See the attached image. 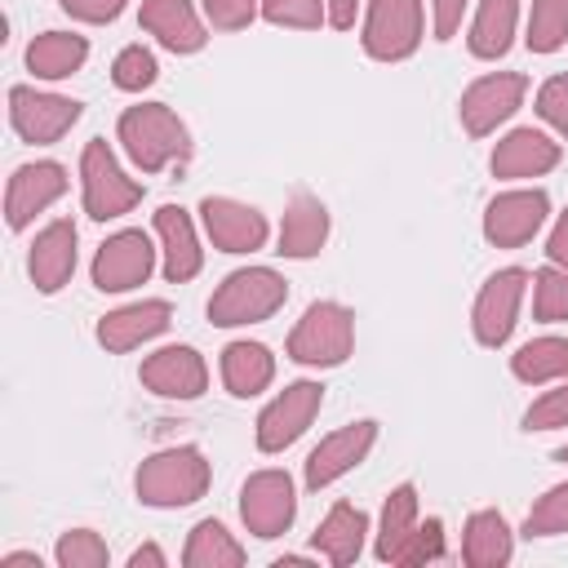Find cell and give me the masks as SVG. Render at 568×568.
Wrapping results in <instances>:
<instances>
[{
  "label": "cell",
  "mask_w": 568,
  "mask_h": 568,
  "mask_svg": "<svg viewBox=\"0 0 568 568\" xmlns=\"http://www.w3.org/2000/svg\"><path fill=\"white\" fill-rule=\"evenodd\" d=\"M115 133H120V146L129 151V160H133L142 173H160L164 164H173V160H186V155H191L186 124H182L164 102L129 106V111L120 115Z\"/></svg>",
  "instance_id": "cell-1"
},
{
  "label": "cell",
  "mask_w": 568,
  "mask_h": 568,
  "mask_svg": "<svg viewBox=\"0 0 568 568\" xmlns=\"http://www.w3.org/2000/svg\"><path fill=\"white\" fill-rule=\"evenodd\" d=\"M138 501L173 510V506H191L204 497L209 488V462L200 448L182 444V448H160L138 466Z\"/></svg>",
  "instance_id": "cell-2"
},
{
  "label": "cell",
  "mask_w": 568,
  "mask_h": 568,
  "mask_svg": "<svg viewBox=\"0 0 568 568\" xmlns=\"http://www.w3.org/2000/svg\"><path fill=\"white\" fill-rule=\"evenodd\" d=\"M284 297H288V284L271 266H244L217 284V293L209 297V320L217 328L257 324V320H271L284 306Z\"/></svg>",
  "instance_id": "cell-3"
},
{
  "label": "cell",
  "mask_w": 568,
  "mask_h": 568,
  "mask_svg": "<svg viewBox=\"0 0 568 568\" xmlns=\"http://www.w3.org/2000/svg\"><path fill=\"white\" fill-rule=\"evenodd\" d=\"M355 346V315L337 302H311L297 328L288 333V359L311 368H333Z\"/></svg>",
  "instance_id": "cell-4"
},
{
  "label": "cell",
  "mask_w": 568,
  "mask_h": 568,
  "mask_svg": "<svg viewBox=\"0 0 568 568\" xmlns=\"http://www.w3.org/2000/svg\"><path fill=\"white\" fill-rule=\"evenodd\" d=\"M80 186H84V213L93 222L120 217L142 200V186L120 169V160L111 155V146L102 138H93L80 155Z\"/></svg>",
  "instance_id": "cell-5"
},
{
  "label": "cell",
  "mask_w": 568,
  "mask_h": 568,
  "mask_svg": "<svg viewBox=\"0 0 568 568\" xmlns=\"http://www.w3.org/2000/svg\"><path fill=\"white\" fill-rule=\"evenodd\" d=\"M422 44V0H368L364 53L377 62H399Z\"/></svg>",
  "instance_id": "cell-6"
},
{
  "label": "cell",
  "mask_w": 568,
  "mask_h": 568,
  "mask_svg": "<svg viewBox=\"0 0 568 568\" xmlns=\"http://www.w3.org/2000/svg\"><path fill=\"white\" fill-rule=\"evenodd\" d=\"M320 404H324V386H320V382H293V386H284V390L262 408V417H257V448H262V453L288 448V444L315 422Z\"/></svg>",
  "instance_id": "cell-7"
},
{
  "label": "cell",
  "mask_w": 568,
  "mask_h": 568,
  "mask_svg": "<svg viewBox=\"0 0 568 568\" xmlns=\"http://www.w3.org/2000/svg\"><path fill=\"white\" fill-rule=\"evenodd\" d=\"M240 515H244V528L257 532V537L288 532V524L297 515L293 479L284 470H257V475H248L244 488H240Z\"/></svg>",
  "instance_id": "cell-8"
},
{
  "label": "cell",
  "mask_w": 568,
  "mask_h": 568,
  "mask_svg": "<svg viewBox=\"0 0 568 568\" xmlns=\"http://www.w3.org/2000/svg\"><path fill=\"white\" fill-rule=\"evenodd\" d=\"M75 120H80V102L75 98L36 93L27 84L9 89V124L18 129L22 142H58Z\"/></svg>",
  "instance_id": "cell-9"
},
{
  "label": "cell",
  "mask_w": 568,
  "mask_h": 568,
  "mask_svg": "<svg viewBox=\"0 0 568 568\" xmlns=\"http://www.w3.org/2000/svg\"><path fill=\"white\" fill-rule=\"evenodd\" d=\"M528 93V80L515 75V71H497V75H479L466 93H462V124L470 138H484L493 133L501 120H510L519 111Z\"/></svg>",
  "instance_id": "cell-10"
},
{
  "label": "cell",
  "mask_w": 568,
  "mask_h": 568,
  "mask_svg": "<svg viewBox=\"0 0 568 568\" xmlns=\"http://www.w3.org/2000/svg\"><path fill=\"white\" fill-rule=\"evenodd\" d=\"M373 439H377V422H351V426H342V430H333V435H324L315 448H311V457H306V488H328L333 479H342L346 470H355L364 457H368V448H373Z\"/></svg>",
  "instance_id": "cell-11"
},
{
  "label": "cell",
  "mask_w": 568,
  "mask_h": 568,
  "mask_svg": "<svg viewBox=\"0 0 568 568\" xmlns=\"http://www.w3.org/2000/svg\"><path fill=\"white\" fill-rule=\"evenodd\" d=\"M524 288H528V275H524L519 266H506V271L488 275V284H484L479 297H475V315H470L479 346H501V342L510 337Z\"/></svg>",
  "instance_id": "cell-12"
},
{
  "label": "cell",
  "mask_w": 568,
  "mask_h": 568,
  "mask_svg": "<svg viewBox=\"0 0 568 568\" xmlns=\"http://www.w3.org/2000/svg\"><path fill=\"white\" fill-rule=\"evenodd\" d=\"M546 213H550L546 191H506V195H497V200L488 204V213H484V235H488V244H497V248H519V244H528V240L541 231Z\"/></svg>",
  "instance_id": "cell-13"
},
{
  "label": "cell",
  "mask_w": 568,
  "mask_h": 568,
  "mask_svg": "<svg viewBox=\"0 0 568 568\" xmlns=\"http://www.w3.org/2000/svg\"><path fill=\"white\" fill-rule=\"evenodd\" d=\"M151 266H155V248H151L146 231H120V235H111L98 248V257H93V284L102 293H124V288L142 284L151 275Z\"/></svg>",
  "instance_id": "cell-14"
},
{
  "label": "cell",
  "mask_w": 568,
  "mask_h": 568,
  "mask_svg": "<svg viewBox=\"0 0 568 568\" xmlns=\"http://www.w3.org/2000/svg\"><path fill=\"white\" fill-rule=\"evenodd\" d=\"M200 217H204V231L209 240L222 248V253H253L266 244V217L240 200H226V195H204L200 200Z\"/></svg>",
  "instance_id": "cell-15"
},
{
  "label": "cell",
  "mask_w": 568,
  "mask_h": 568,
  "mask_svg": "<svg viewBox=\"0 0 568 568\" xmlns=\"http://www.w3.org/2000/svg\"><path fill=\"white\" fill-rule=\"evenodd\" d=\"M62 191H67V169L53 164V160L13 169L9 191H4V217H9V226L22 231V226H27L36 213H44Z\"/></svg>",
  "instance_id": "cell-16"
},
{
  "label": "cell",
  "mask_w": 568,
  "mask_h": 568,
  "mask_svg": "<svg viewBox=\"0 0 568 568\" xmlns=\"http://www.w3.org/2000/svg\"><path fill=\"white\" fill-rule=\"evenodd\" d=\"M138 377L146 390H155L164 399H195L209 386V368H204L200 351H191V346H164V351L146 355Z\"/></svg>",
  "instance_id": "cell-17"
},
{
  "label": "cell",
  "mask_w": 568,
  "mask_h": 568,
  "mask_svg": "<svg viewBox=\"0 0 568 568\" xmlns=\"http://www.w3.org/2000/svg\"><path fill=\"white\" fill-rule=\"evenodd\" d=\"M169 324H173V306L160 302V297H146V302H133V306H120V311L102 315L98 342L106 351H133V346L160 337Z\"/></svg>",
  "instance_id": "cell-18"
},
{
  "label": "cell",
  "mask_w": 568,
  "mask_h": 568,
  "mask_svg": "<svg viewBox=\"0 0 568 568\" xmlns=\"http://www.w3.org/2000/svg\"><path fill=\"white\" fill-rule=\"evenodd\" d=\"M27 271H31L40 293H58L71 280V271H75V226H71V217H58L36 235Z\"/></svg>",
  "instance_id": "cell-19"
},
{
  "label": "cell",
  "mask_w": 568,
  "mask_h": 568,
  "mask_svg": "<svg viewBox=\"0 0 568 568\" xmlns=\"http://www.w3.org/2000/svg\"><path fill=\"white\" fill-rule=\"evenodd\" d=\"M559 164V142L537 129H515L493 151V178H541Z\"/></svg>",
  "instance_id": "cell-20"
},
{
  "label": "cell",
  "mask_w": 568,
  "mask_h": 568,
  "mask_svg": "<svg viewBox=\"0 0 568 568\" xmlns=\"http://www.w3.org/2000/svg\"><path fill=\"white\" fill-rule=\"evenodd\" d=\"M142 27L173 53H195L209 40L191 0H142Z\"/></svg>",
  "instance_id": "cell-21"
},
{
  "label": "cell",
  "mask_w": 568,
  "mask_h": 568,
  "mask_svg": "<svg viewBox=\"0 0 568 568\" xmlns=\"http://www.w3.org/2000/svg\"><path fill=\"white\" fill-rule=\"evenodd\" d=\"M328 240V209L311 195V191H297L284 209V222H280V248L284 257H315Z\"/></svg>",
  "instance_id": "cell-22"
},
{
  "label": "cell",
  "mask_w": 568,
  "mask_h": 568,
  "mask_svg": "<svg viewBox=\"0 0 568 568\" xmlns=\"http://www.w3.org/2000/svg\"><path fill=\"white\" fill-rule=\"evenodd\" d=\"M155 231H160V244H164V275H169V284H186V280L200 271V262H204L186 209L164 204V209L155 213Z\"/></svg>",
  "instance_id": "cell-23"
},
{
  "label": "cell",
  "mask_w": 568,
  "mask_h": 568,
  "mask_svg": "<svg viewBox=\"0 0 568 568\" xmlns=\"http://www.w3.org/2000/svg\"><path fill=\"white\" fill-rule=\"evenodd\" d=\"M364 532H368V515H364L359 506L337 501V506L324 515V524L315 528V550H320L328 564L346 568V564L359 559V550H364Z\"/></svg>",
  "instance_id": "cell-24"
},
{
  "label": "cell",
  "mask_w": 568,
  "mask_h": 568,
  "mask_svg": "<svg viewBox=\"0 0 568 568\" xmlns=\"http://www.w3.org/2000/svg\"><path fill=\"white\" fill-rule=\"evenodd\" d=\"M275 377V355L262 342H231L222 351V382L235 399H248L257 390H266Z\"/></svg>",
  "instance_id": "cell-25"
},
{
  "label": "cell",
  "mask_w": 568,
  "mask_h": 568,
  "mask_svg": "<svg viewBox=\"0 0 568 568\" xmlns=\"http://www.w3.org/2000/svg\"><path fill=\"white\" fill-rule=\"evenodd\" d=\"M89 58V40L84 36H71V31H44L27 44V67L40 75V80H62L71 71H80Z\"/></svg>",
  "instance_id": "cell-26"
},
{
  "label": "cell",
  "mask_w": 568,
  "mask_h": 568,
  "mask_svg": "<svg viewBox=\"0 0 568 568\" xmlns=\"http://www.w3.org/2000/svg\"><path fill=\"white\" fill-rule=\"evenodd\" d=\"M462 559L470 568H497L510 559V528L497 510H475L466 519V537H462Z\"/></svg>",
  "instance_id": "cell-27"
},
{
  "label": "cell",
  "mask_w": 568,
  "mask_h": 568,
  "mask_svg": "<svg viewBox=\"0 0 568 568\" xmlns=\"http://www.w3.org/2000/svg\"><path fill=\"white\" fill-rule=\"evenodd\" d=\"M519 0H479V13L470 22V53L475 58H501L515 40Z\"/></svg>",
  "instance_id": "cell-28"
},
{
  "label": "cell",
  "mask_w": 568,
  "mask_h": 568,
  "mask_svg": "<svg viewBox=\"0 0 568 568\" xmlns=\"http://www.w3.org/2000/svg\"><path fill=\"white\" fill-rule=\"evenodd\" d=\"M182 564L186 568H240L244 564V546L217 519H200L191 528V537H186Z\"/></svg>",
  "instance_id": "cell-29"
},
{
  "label": "cell",
  "mask_w": 568,
  "mask_h": 568,
  "mask_svg": "<svg viewBox=\"0 0 568 568\" xmlns=\"http://www.w3.org/2000/svg\"><path fill=\"white\" fill-rule=\"evenodd\" d=\"M510 373L528 386L568 377V337H532L510 355Z\"/></svg>",
  "instance_id": "cell-30"
},
{
  "label": "cell",
  "mask_w": 568,
  "mask_h": 568,
  "mask_svg": "<svg viewBox=\"0 0 568 568\" xmlns=\"http://www.w3.org/2000/svg\"><path fill=\"white\" fill-rule=\"evenodd\" d=\"M413 528H417V488H413V484H399V488L386 497V506H382L377 559L395 564V555H399V546L413 537Z\"/></svg>",
  "instance_id": "cell-31"
},
{
  "label": "cell",
  "mask_w": 568,
  "mask_h": 568,
  "mask_svg": "<svg viewBox=\"0 0 568 568\" xmlns=\"http://www.w3.org/2000/svg\"><path fill=\"white\" fill-rule=\"evenodd\" d=\"M524 40L532 53H555L568 40V0H532Z\"/></svg>",
  "instance_id": "cell-32"
},
{
  "label": "cell",
  "mask_w": 568,
  "mask_h": 568,
  "mask_svg": "<svg viewBox=\"0 0 568 568\" xmlns=\"http://www.w3.org/2000/svg\"><path fill=\"white\" fill-rule=\"evenodd\" d=\"M532 311L541 324L568 320V271L564 266H546L532 275Z\"/></svg>",
  "instance_id": "cell-33"
},
{
  "label": "cell",
  "mask_w": 568,
  "mask_h": 568,
  "mask_svg": "<svg viewBox=\"0 0 568 568\" xmlns=\"http://www.w3.org/2000/svg\"><path fill=\"white\" fill-rule=\"evenodd\" d=\"M555 532H568V484L546 488L524 519V537H555Z\"/></svg>",
  "instance_id": "cell-34"
},
{
  "label": "cell",
  "mask_w": 568,
  "mask_h": 568,
  "mask_svg": "<svg viewBox=\"0 0 568 568\" xmlns=\"http://www.w3.org/2000/svg\"><path fill=\"white\" fill-rule=\"evenodd\" d=\"M155 53L151 49H142V44H129V49H120L115 53V62H111V80H115V89H124V93H142L146 84H155Z\"/></svg>",
  "instance_id": "cell-35"
},
{
  "label": "cell",
  "mask_w": 568,
  "mask_h": 568,
  "mask_svg": "<svg viewBox=\"0 0 568 568\" xmlns=\"http://www.w3.org/2000/svg\"><path fill=\"white\" fill-rule=\"evenodd\" d=\"M58 564L62 568H102L106 564V541L93 528H71L58 541Z\"/></svg>",
  "instance_id": "cell-36"
},
{
  "label": "cell",
  "mask_w": 568,
  "mask_h": 568,
  "mask_svg": "<svg viewBox=\"0 0 568 568\" xmlns=\"http://www.w3.org/2000/svg\"><path fill=\"white\" fill-rule=\"evenodd\" d=\"M262 18L275 27L315 31L324 22V0H262Z\"/></svg>",
  "instance_id": "cell-37"
},
{
  "label": "cell",
  "mask_w": 568,
  "mask_h": 568,
  "mask_svg": "<svg viewBox=\"0 0 568 568\" xmlns=\"http://www.w3.org/2000/svg\"><path fill=\"white\" fill-rule=\"evenodd\" d=\"M439 555H444V524H439V519H426V524H417L413 537L399 546L395 564L417 568V564H430V559H439Z\"/></svg>",
  "instance_id": "cell-38"
},
{
  "label": "cell",
  "mask_w": 568,
  "mask_h": 568,
  "mask_svg": "<svg viewBox=\"0 0 568 568\" xmlns=\"http://www.w3.org/2000/svg\"><path fill=\"white\" fill-rule=\"evenodd\" d=\"M555 426H568V386L546 390L524 413V430H555Z\"/></svg>",
  "instance_id": "cell-39"
},
{
  "label": "cell",
  "mask_w": 568,
  "mask_h": 568,
  "mask_svg": "<svg viewBox=\"0 0 568 568\" xmlns=\"http://www.w3.org/2000/svg\"><path fill=\"white\" fill-rule=\"evenodd\" d=\"M537 115L546 124H555L564 138H568V75H550L541 89H537Z\"/></svg>",
  "instance_id": "cell-40"
},
{
  "label": "cell",
  "mask_w": 568,
  "mask_h": 568,
  "mask_svg": "<svg viewBox=\"0 0 568 568\" xmlns=\"http://www.w3.org/2000/svg\"><path fill=\"white\" fill-rule=\"evenodd\" d=\"M204 13L217 31H240L262 13V0H204Z\"/></svg>",
  "instance_id": "cell-41"
},
{
  "label": "cell",
  "mask_w": 568,
  "mask_h": 568,
  "mask_svg": "<svg viewBox=\"0 0 568 568\" xmlns=\"http://www.w3.org/2000/svg\"><path fill=\"white\" fill-rule=\"evenodd\" d=\"M124 4L129 0H62V9L80 22H111V18H120Z\"/></svg>",
  "instance_id": "cell-42"
},
{
  "label": "cell",
  "mask_w": 568,
  "mask_h": 568,
  "mask_svg": "<svg viewBox=\"0 0 568 568\" xmlns=\"http://www.w3.org/2000/svg\"><path fill=\"white\" fill-rule=\"evenodd\" d=\"M435 4V40H453L466 13V0H430Z\"/></svg>",
  "instance_id": "cell-43"
},
{
  "label": "cell",
  "mask_w": 568,
  "mask_h": 568,
  "mask_svg": "<svg viewBox=\"0 0 568 568\" xmlns=\"http://www.w3.org/2000/svg\"><path fill=\"white\" fill-rule=\"evenodd\" d=\"M546 257L568 271V209L559 213V222H555V231H550V240H546Z\"/></svg>",
  "instance_id": "cell-44"
},
{
  "label": "cell",
  "mask_w": 568,
  "mask_h": 568,
  "mask_svg": "<svg viewBox=\"0 0 568 568\" xmlns=\"http://www.w3.org/2000/svg\"><path fill=\"white\" fill-rule=\"evenodd\" d=\"M355 13H359V0H328V22L337 31H351L355 27Z\"/></svg>",
  "instance_id": "cell-45"
},
{
  "label": "cell",
  "mask_w": 568,
  "mask_h": 568,
  "mask_svg": "<svg viewBox=\"0 0 568 568\" xmlns=\"http://www.w3.org/2000/svg\"><path fill=\"white\" fill-rule=\"evenodd\" d=\"M142 564H146V568H164V550H160V546H138V550L129 555V568H142Z\"/></svg>",
  "instance_id": "cell-46"
},
{
  "label": "cell",
  "mask_w": 568,
  "mask_h": 568,
  "mask_svg": "<svg viewBox=\"0 0 568 568\" xmlns=\"http://www.w3.org/2000/svg\"><path fill=\"white\" fill-rule=\"evenodd\" d=\"M0 568H40V555L18 550V555H4V559H0Z\"/></svg>",
  "instance_id": "cell-47"
},
{
  "label": "cell",
  "mask_w": 568,
  "mask_h": 568,
  "mask_svg": "<svg viewBox=\"0 0 568 568\" xmlns=\"http://www.w3.org/2000/svg\"><path fill=\"white\" fill-rule=\"evenodd\" d=\"M555 457H559V462H568V444H564V448H559V453H555Z\"/></svg>",
  "instance_id": "cell-48"
}]
</instances>
